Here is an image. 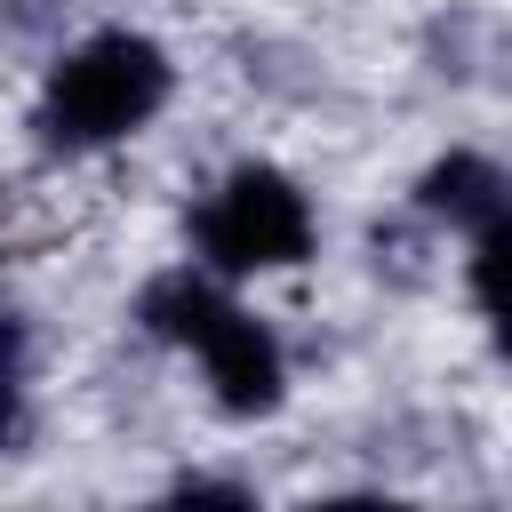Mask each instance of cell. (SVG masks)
Here are the masks:
<instances>
[{
    "label": "cell",
    "mask_w": 512,
    "mask_h": 512,
    "mask_svg": "<svg viewBox=\"0 0 512 512\" xmlns=\"http://www.w3.org/2000/svg\"><path fill=\"white\" fill-rule=\"evenodd\" d=\"M168 88H176L168 48L112 24V32H88L80 48H64L48 64L32 128H40L48 152L80 160V152H104V144H128L136 128H152L160 104H168Z\"/></svg>",
    "instance_id": "cell-1"
},
{
    "label": "cell",
    "mask_w": 512,
    "mask_h": 512,
    "mask_svg": "<svg viewBox=\"0 0 512 512\" xmlns=\"http://www.w3.org/2000/svg\"><path fill=\"white\" fill-rule=\"evenodd\" d=\"M200 264L208 272H288V264H304L312 256V200L296 192V176L288 168H272V160H240L216 192H208V208H200Z\"/></svg>",
    "instance_id": "cell-2"
},
{
    "label": "cell",
    "mask_w": 512,
    "mask_h": 512,
    "mask_svg": "<svg viewBox=\"0 0 512 512\" xmlns=\"http://www.w3.org/2000/svg\"><path fill=\"white\" fill-rule=\"evenodd\" d=\"M192 352H200L208 392H216L224 416H272V408H280V392H288V352H280V336H272L256 312L224 304V312L192 336Z\"/></svg>",
    "instance_id": "cell-3"
},
{
    "label": "cell",
    "mask_w": 512,
    "mask_h": 512,
    "mask_svg": "<svg viewBox=\"0 0 512 512\" xmlns=\"http://www.w3.org/2000/svg\"><path fill=\"white\" fill-rule=\"evenodd\" d=\"M504 168L488 160V152H440L424 176H416V208L432 216V224H448V232H488V224H504Z\"/></svg>",
    "instance_id": "cell-4"
},
{
    "label": "cell",
    "mask_w": 512,
    "mask_h": 512,
    "mask_svg": "<svg viewBox=\"0 0 512 512\" xmlns=\"http://www.w3.org/2000/svg\"><path fill=\"white\" fill-rule=\"evenodd\" d=\"M224 304H232V296H224V280H216V272L176 264V272H160V280L136 296V320H144L160 344H184V352H192V336H200Z\"/></svg>",
    "instance_id": "cell-5"
},
{
    "label": "cell",
    "mask_w": 512,
    "mask_h": 512,
    "mask_svg": "<svg viewBox=\"0 0 512 512\" xmlns=\"http://www.w3.org/2000/svg\"><path fill=\"white\" fill-rule=\"evenodd\" d=\"M24 440H32V400H24L16 368H0V456H24Z\"/></svg>",
    "instance_id": "cell-6"
},
{
    "label": "cell",
    "mask_w": 512,
    "mask_h": 512,
    "mask_svg": "<svg viewBox=\"0 0 512 512\" xmlns=\"http://www.w3.org/2000/svg\"><path fill=\"white\" fill-rule=\"evenodd\" d=\"M16 360H24V320L0 304V368H16Z\"/></svg>",
    "instance_id": "cell-7"
}]
</instances>
